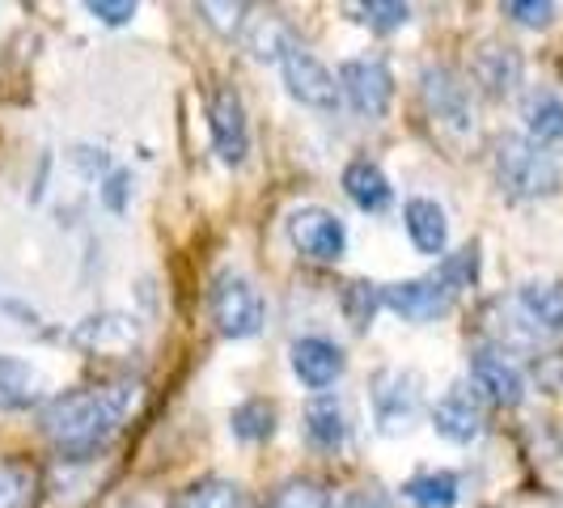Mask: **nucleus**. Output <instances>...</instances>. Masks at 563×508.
<instances>
[{
	"mask_svg": "<svg viewBox=\"0 0 563 508\" xmlns=\"http://www.w3.org/2000/svg\"><path fill=\"white\" fill-rule=\"evenodd\" d=\"M136 402H141L136 382H107L56 395L43 407V437L73 462L93 457L111 445L123 420L136 411Z\"/></svg>",
	"mask_w": 563,
	"mask_h": 508,
	"instance_id": "nucleus-1",
	"label": "nucleus"
},
{
	"mask_svg": "<svg viewBox=\"0 0 563 508\" xmlns=\"http://www.w3.org/2000/svg\"><path fill=\"white\" fill-rule=\"evenodd\" d=\"M496 183L508 199H542L560 191V162L538 148L530 136H500L496 141Z\"/></svg>",
	"mask_w": 563,
	"mask_h": 508,
	"instance_id": "nucleus-2",
	"label": "nucleus"
},
{
	"mask_svg": "<svg viewBox=\"0 0 563 508\" xmlns=\"http://www.w3.org/2000/svg\"><path fill=\"white\" fill-rule=\"evenodd\" d=\"M420 98H423L428 119H432V128H437L445 141L462 144L475 136V98H471V85L462 81L453 68H445V64L423 68Z\"/></svg>",
	"mask_w": 563,
	"mask_h": 508,
	"instance_id": "nucleus-3",
	"label": "nucleus"
},
{
	"mask_svg": "<svg viewBox=\"0 0 563 508\" xmlns=\"http://www.w3.org/2000/svg\"><path fill=\"white\" fill-rule=\"evenodd\" d=\"M208 313L217 322V331L225 339H251L263 331V297L246 276L225 272L212 280L208 292Z\"/></svg>",
	"mask_w": 563,
	"mask_h": 508,
	"instance_id": "nucleus-4",
	"label": "nucleus"
},
{
	"mask_svg": "<svg viewBox=\"0 0 563 508\" xmlns=\"http://www.w3.org/2000/svg\"><path fill=\"white\" fill-rule=\"evenodd\" d=\"M373 420H377V432H386V437H398V432H407L416 416H420L423 407V382L416 368H382L377 377H373Z\"/></svg>",
	"mask_w": 563,
	"mask_h": 508,
	"instance_id": "nucleus-5",
	"label": "nucleus"
},
{
	"mask_svg": "<svg viewBox=\"0 0 563 508\" xmlns=\"http://www.w3.org/2000/svg\"><path fill=\"white\" fill-rule=\"evenodd\" d=\"M339 93L347 98V107L361 119H382L390 111V98H395V77L386 68V59L377 56L343 59L339 64Z\"/></svg>",
	"mask_w": 563,
	"mask_h": 508,
	"instance_id": "nucleus-6",
	"label": "nucleus"
},
{
	"mask_svg": "<svg viewBox=\"0 0 563 508\" xmlns=\"http://www.w3.org/2000/svg\"><path fill=\"white\" fill-rule=\"evenodd\" d=\"M288 238L292 246L306 254V258H318V263H335L347 251V229L339 221L331 208H318V203H306V208H292L288 212Z\"/></svg>",
	"mask_w": 563,
	"mask_h": 508,
	"instance_id": "nucleus-7",
	"label": "nucleus"
},
{
	"mask_svg": "<svg viewBox=\"0 0 563 508\" xmlns=\"http://www.w3.org/2000/svg\"><path fill=\"white\" fill-rule=\"evenodd\" d=\"M284 85H288V93L301 102V107H310V111H335L339 107V77L322 64V59L313 56L310 47H292L288 56H284Z\"/></svg>",
	"mask_w": 563,
	"mask_h": 508,
	"instance_id": "nucleus-8",
	"label": "nucleus"
},
{
	"mask_svg": "<svg viewBox=\"0 0 563 508\" xmlns=\"http://www.w3.org/2000/svg\"><path fill=\"white\" fill-rule=\"evenodd\" d=\"M208 123H212V144L221 153L225 166H242L251 153V123H246V107L242 93L233 85H217L212 102H208Z\"/></svg>",
	"mask_w": 563,
	"mask_h": 508,
	"instance_id": "nucleus-9",
	"label": "nucleus"
},
{
	"mask_svg": "<svg viewBox=\"0 0 563 508\" xmlns=\"http://www.w3.org/2000/svg\"><path fill=\"white\" fill-rule=\"evenodd\" d=\"M382 306L395 310L398 318H407V322H437L441 313H450L453 292L437 276H428V280H398L382 288Z\"/></svg>",
	"mask_w": 563,
	"mask_h": 508,
	"instance_id": "nucleus-10",
	"label": "nucleus"
},
{
	"mask_svg": "<svg viewBox=\"0 0 563 508\" xmlns=\"http://www.w3.org/2000/svg\"><path fill=\"white\" fill-rule=\"evenodd\" d=\"M471 382L496 407H517L526 398V373L512 365L500 347H479L471 356Z\"/></svg>",
	"mask_w": 563,
	"mask_h": 508,
	"instance_id": "nucleus-11",
	"label": "nucleus"
},
{
	"mask_svg": "<svg viewBox=\"0 0 563 508\" xmlns=\"http://www.w3.org/2000/svg\"><path fill=\"white\" fill-rule=\"evenodd\" d=\"M288 365L292 373L301 377V386H310V390H327V386H335L343 365H347V356H343V347L331 343V339H297L292 347H288Z\"/></svg>",
	"mask_w": 563,
	"mask_h": 508,
	"instance_id": "nucleus-12",
	"label": "nucleus"
},
{
	"mask_svg": "<svg viewBox=\"0 0 563 508\" xmlns=\"http://www.w3.org/2000/svg\"><path fill=\"white\" fill-rule=\"evenodd\" d=\"M432 428L453 441V445H471L475 437L483 432V402L475 390H466V386H453L445 395L437 398V407H432Z\"/></svg>",
	"mask_w": 563,
	"mask_h": 508,
	"instance_id": "nucleus-13",
	"label": "nucleus"
},
{
	"mask_svg": "<svg viewBox=\"0 0 563 508\" xmlns=\"http://www.w3.org/2000/svg\"><path fill=\"white\" fill-rule=\"evenodd\" d=\"M521 73H526L521 52L508 47V43H483L479 52L471 56V77H475V85H479L487 98H508V93H517Z\"/></svg>",
	"mask_w": 563,
	"mask_h": 508,
	"instance_id": "nucleus-14",
	"label": "nucleus"
},
{
	"mask_svg": "<svg viewBox=\"0 0 563 508\" xmlns=\"http://www.w3.org/2000/svg\"><path fill=\"white\" fill-rule=\"evenodd\" d=\"M136 339H141V322L128 318V313H93L73 331V343L85 347V352H98V356L132 352Z\"/></svg>",
	"mask_w": 563,
	"mask_h": 508,
	"instance_id": "nucleus-15",
	"label": "nucleus"
},
{
	"mask_svg": "<svg viewBox=\"0 0 563 508\" xmlns=\"http://www.w3.org/2000/svg\"><path fill=\"white\" fill-rule=\"evenodd\" d=\"M43 398H47L43 368L13 356V352H0V411H30Z\"/></svg>",
	"mask_w": 563,
	"mask_h": 508,
	"instance_id": "nucleus-16",
	"label": "nucleus"
},
{
	"mask_svg": "<svg viewBox=\"0 0 563 508\" xmlns=\"http://www.w3.org/2000/svg\"><path fill=\"white\" fill-rule=\"evenodd\" d=\"M242 47L258 64H284V56L297 47V34H292V26L284 22L280 13H254L242 26Z\"/></svg>",
	"mask_w": 563,
	"mask_h": 508,
	"instance_id": "nucleus-17",
	"label": "nucleus"
},
{
	"mask_svg": "<svg viewBox=\"0 0 563 508\" xmlns=\"http://www.w3.org/2000/svg\"><path fill=\"white\" fill-rule=\"evenodd\" d=\"M402 221H407V233H411V246L420 254H445L450 246V221H445V208L432 203V199H407L402 208Z\"/></svg>",
	"mask_w": 563,
	"mask_h": 508,
	"instance_id": "nucleus-18",
	"label": "nucleus"
},
{
	"mask_svg": "<svg viewBox=\"0 0 563 508\" xmlns=\"http://www.w3.org/2000/svg\"><path fill=\"white\" fill-rule=\"evenodd\" d=\"M521 119H526V136L538 144V148H563V98L551 93V89H534L526 93V107H521Z\"/></svg>",
	"mask_w": 563,
	"mask_h": 508,
	"instance_id": "nucleus-19",
	"label": "nucleus"
},
{
	"mask_svg": "<svg viewBox=\"0 0 563 508\" xmlns=\"http://www.w3.org/2000/svg\"><path fill=\"white\" fill-rule=\"evenodd\" d=\"M343 191L361 212H386L395 203V187L377 162H352L343 169Z\"/></svg>",
	"mask_w": 563,
	"mask_h": 508,
	"instance_id": "nucleus-20",
	"label": "nucleus"
},
{
	"mask_svg": "<svg viewBox=\"0 0 563 508\" xmlns=\"http://www.w3.org/2000/svg\"><path fill=\"white\" fill-rule=\"evenodd\" d=\"M306 437L318 450H339L347 441V411L335 395H318L306 407Z\"/></svg>",
	"mask_w": 563,
	"mask_h": 508,
	"instance_id": "nucleus-21",
	"label": "nucleus"
},
{
	"mask_svg": "<svg viewBox=\"0 0 563 508\" xmlns=\"http://www.w3.org/2000/svg\"><path fill=\"white\" fill-rule=\"evenodd\" d=\"M517 301H521V313L542 331L563 327V280H526Z\"/></svg>",
	"mask_w": 563,
	"mask_h": 508,
	"instance_id": "nucleus-22",
	"label": "nucleus"
},
{
	"mask_svg": "<svg viewBox=\"0 0 563 508\" xmlns=\"http://www.w3.org/2000/svg\"><path fill=\"white\" fill-rule=\"evenodd\" d=\"M457 492H462V483L453 471H423V475H411L402 483V496L416 508H453Z\"/></svg>",
	"mask_w": 563,
	"mask_h": 508,
	"instance_id": "nucleus-23",
	"label": "nucleus"
},
{
	"mask_svg": "<svg viewBox=\"0 0 563 508\" xmlns=\"http://www.w3.org/2000/svg\"><path fill=\"white\" fill-rule=\"evenodd\" d=\"M38 496V471L22 457L0 462V508H30Z\"/></svg>",
	"mask_w": 563,
	"mask_h": 508,
	"instance_id": "nucleus-24",
	"label": "nucleus"
},
{
	"mask_svg": "<svg viewBox=\"0 0 563 508\" xmlns=\"http://www.w3.org/2000/svg\"><path fill=\"white\" fill-rule=\"evenodd\" d=\"M174 508H246V492L229 479H199L178 496Z\"/></svg>",
	"mask_w": 563,
	"mask_h": 508,
	"instance_id": "nucleus-25",
	"label": "nucleus"
},
{
	"mask_svg": "<svg viewBox=\"0 0 563 508\" xmlns=\"http://www.w3.org/2000/svg\"><path fill=\"white\" fill-rule=\"evenodd\" d=\"M229 428L238 441H267L276 432V407L267 398H246L242 407H233Z\"/></svg>",
	"mask_w": 563,
	"mask_h": 508,
	"instance_id": "nucleus-26",
	"label": "nucleus"
},
{
	"mask_svg": "<svg viewBox=\"0 0 563 508\" xmlns=\"http://www.w3.org/2000/svg\"><path fill=\"white\" fill-rule=\"evenodd\" d=\"M267 508H331V496H327V487L318 479H284L276 492H272V500Z\"/></svg>",
	"mask_w": 563,
	"mask_h": 508,
	"instance_id": "nucleus-27",
	"label": "nucleus"
},
{
	"mask_svg": "<svg viewBox=\"0 0 563 508\" xmlns=\"http://www.w3.org/2000/svg\"><path fill=\"white\" fill-rule=\"evenodd\" d=\"M437 280L445 284L450 292L471 288V284L479 280V246L471 242V246H462V251L445 254V258H441V267H437Z\"/></svg>",
	"mask_w": 563,
	"mask_h": 508,
	"instance_id": "nucleus-28",
	"label": "nucleus"
},
{
	"mask_svg": "<svg viewBox=\"0 0 563 508\" xmlns=\"http://www.w3.org/2000/svg\"><path fill=\"white\" fill-rule=\"evenodd\" d=\"M382 306V288L368 280H352L343 288V313H347V322L356 327V331H365L368 322H373V313Z\"/></svg>",
	"mask_w": 563,
	"mask_h": 508,
	"instance_id": "nucleus-29",
	"label": "nucleus"
},
{
	"mask_svg": "<svg viewBox=\"0 0 563 508\" xmlns=\"http://www.w3.org/2000/svg\"><path fill=\"white\" fill-rule=\"evenodd\" d=\"M347 13L373 30H398L411 22V9L402 0H365V4H352Z\"/></svg>",
	"mask_w": 563,
	"mask_h": 508,
	"instance_id": "nucleus-30",
	"label": "nucleus"
},
{
	"mask_svg": "<svg viewBox=\"0 0 563 508\" xmlns=\"http://www.w3.org/2000/svg\"><path fill=\"white\" fill-rule=\"evenodd\" d=\"M505 13L517 26H530V30H542L555 22V4L551 0H508Z\"/></svg>",
	"mask_w": 563,
	"mask_h": 508,
	"instance_id": "nucleus-31",
	"label": "nucleus"
},
{
	"mask_svg": "<svg viewBox=\"0 0 563 508\" xmlns=\"http://www.w3.org/2000/svg\"><path fill=\"white\" fill-rule=\"evenodd\" d=\"M85 9H89L98 22H107V26H123V22L136 18V4H132V0H89Z\"/></svg>",
	"mask_w": 563,
	"mask_h": 508,
	"instance_id": "nucleus-32",
	"label": "nucleus"
},
{
	"mask_svg": "<svg viewBox=\"0 0 563 508\" xmlns=\"http://www.w3.org/2000/svg\"><path fill=\"white\" fill-rule=\"evenodd\" d=\"M128 196H132V174H128V169H114L111 178H107V187H102V203H107L111 212H123V208H128Z\"/></svg>",
	"mask_w": 563,
	"mask_h": 508,
	"instance_id": "nucleus-33",
	"label": "nucleus"
},
{
	"mask_svg": "<svg viewBox=\"0 0 563 508\" xmlns=\"http://www.w3.org/2000/svg\"><path fill=\"white\" fill-rule=\"evenodd\" d=\"M343 508H395V505H390V496L382 487H356Z\"/></svg>",
	"mask_w": 563,
	"mask_h": 508,
	"instance_id": "nucleus-34",
	"label": "nucleus"
}]
</instances>
